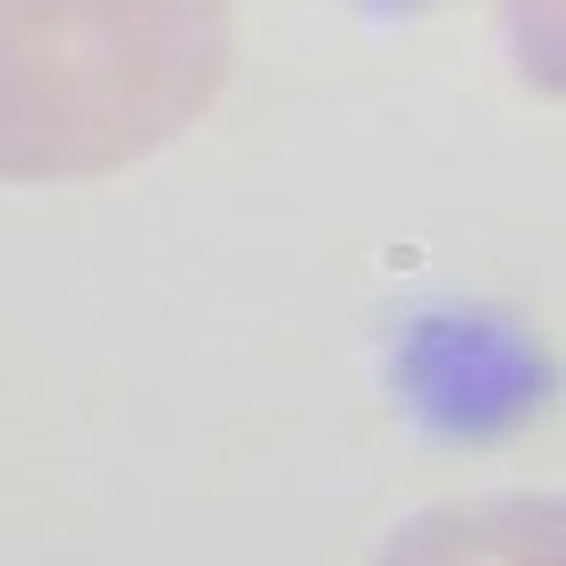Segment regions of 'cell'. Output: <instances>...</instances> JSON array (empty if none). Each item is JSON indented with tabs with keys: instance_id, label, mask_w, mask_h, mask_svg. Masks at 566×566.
I'll use <instances>...</instances> for the list:
<instances>
[{
	"instance_id": "cell-1",
	"label": "cell",
	"mask_w": 566,
	"mask_h": 566,
	"mask_svg": "<svg viewBox=\"0 0 566 566\" xmlns=\"http://www.w3.org/2000/svg\"><path fill=\"white\" fill-rule=\"evenodd\" d=\"M229 69L237 0H0V178H111L187 136Z\"/></svg>"
}]
</instances>
